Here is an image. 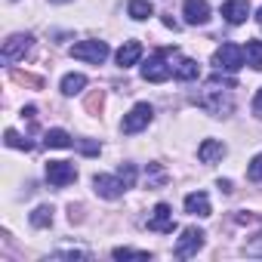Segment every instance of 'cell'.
Segmentation results:
<instances>
[{
    "mask_svg": "<svg viewBox=\"0 0 262 262\" xmlns=\"http://www.w3.org/2000/svg\"><path fill=\"white\" fill-rule=\"evenodd\" d=\"M231 80H222V77H213L201 93H194V105L204 108L207 114L213 117H228L234 111V99H231Z\"/></svg>",
    "mask_w": 262,
    "mask_h": 262,
    "instance_id": "6da1fadb",
    "label": "cell"
},
{
    "mask_svg": "<svg viewBox=\"0 0 262 262\" xmlns=\"http://www.w3.org/2000/svg\"><path fill=\"white\" fill-rule=\"evenodd\" d=\"M170 53H173V50H161V53H155V56L142 65V80H148V83H164V80H170V77H173Z\"/></svg>",
    "mask_w": 262,
    "mask_h": 262,
    "instance_id": "7a4b0ae2",
    "label": "cell"
},
{
    "mask_svg": "<svg viewBox=\"0 0 262 262\" xmlns=\"http://www.w3.org/2000/svg\"><path fill=\"white\" fill-rule=\"evenodd\" d=\"M151 117H155V108H151L148 102H139V105H133V108H129V114H123V123H120V129H123L126 136L142 133V129L151 123Z\"/></svg>",
    "mask_w": 262,
    "mask_h": 262,
    "instance_id": "3957f363",
    "label": "cell"
},
{
    "mask_svg": "<svg viewBox=\"0 0 262 262\" xmlns=\"http://www.w3.org/2000/svg\"><path fill=\"white\" fill-rule=\"evenodd\" d=\"M71 56L80 62H90V65H102L108 59V43L105 40H80L71 47Z\"/></svg>",
    "mask_w": 262,
    "mask_h": 262,
    "instance_id": "277c9868",
    "label": "cell"
},
{
    "mask_svg": "<svg viewBox=\"0 0 262 262\" xmlns=\"http://www.w3.org/2000/svg\"><path fill=\"white\" fill-rule=\"evenodd\" d=\"M213 65H216V71H237L241 65H244V50L237 47V43H222L216 53H213Z\"/></svg>",
    "mask_w": 262,
    "mask_h": 262,
    "instance_id": "5b68a950",
    "label": "cell"
},
{
    "mask_svg": "<svg viewBox=\"0 0 262 262\" xmlns=\"http://www.w3.org/2000/svg\"><path fill=\"white\" fill-rule=\"evenodd\" d=\"M47 182L56 188H65V185L77 182V167L71 161H50L47 164Z\"/></svg>",
    "mask_w": 262,
    "mask_h": 262,
    "instance_id": "8992f818",
    "label": "cell"
},
{
    "mask_svg": "<svg viewBox=\"0 0 262 262\" xmlns=\"http://www.w3.org/2000/svg\"><path fill=\"white\" fill-rule=\"evenodd\" d=\"M31 43H34V37L31 34H13V37H7L4 40V62L7 65H13V62H19V59H25L28 56V50H31Z\"/></svg>",
    "mask_w": 262,
    "mask_h": 262,
    "instance_id": "52a82bcc",
    "label": "cell"
},
{
    "mask_svg": "<svg viewBox=\"0 0 262 262\" xmlns=\"http://www.w3.org/2000/svg\"><path fill=\"white\" fill-rule=\"evenodd\" d=\"M204 237H207V234H204L201 228H194V225H191V228H185V231H182V237L176 241L173 256H176V259H188V256H194V253L204 247Z\"/></svg>",
    "mask_w": 262,
    "mask_h": 262,
    "instance_id": "ba28073f",
    "label": "cell"
},
{
    "mask_svg": "<svg viewBox=\"0 0 262 262\" xmlns=\"http://www.w3.org/2000/svg\"><path fill=\"white\" fill-rule=\"evenodd\" d=\"M93 188H96V194L105 198V201H117V198L126 191L117 176H105V173H96V176H93Z\"/></svg>",
    "mask_w": 262,
    "mask_h": 262,
    "instance_id": "9c48e42d",
    "label": "cell"
},
{
    "mask_svg": "<svg viewBox=\"0 0 262 262\" xmlns=\"http://www.w3.org/2000/svg\"><path fill=\"white\" fill-rule=\"evenodd\" d=\"M148 228L151 231H161V234H173L176 228V219H173V207L170 204H158L148 216Z\"/></svg>",
    "mask_w": 262,
    "mask_h": 262,
    "instance_id": "30bf717a",
    "label": "cell"
},
{
    "mask_svg": "<svg viewBox=\"0 0 262 262\" xmlns=\"http://www.w3.org/2000/svg\"><path fill=\"white\" fill-rule=\"evenodd\" d=\"M170 65H173V77L176 80H194V77H201V65L194 59H182L176 50L170 53Z\"/></svg>",
    "mask_w": 262,
    "mask_h": 262,
    "instance_id": "8fae6325",
    "label": "cell"
},
{
    "mask_svg": "<svg viewBox=\"0 0 262 262\" xmlns=\"http://www.w3.org/2000/svg\"><path fill=\"white\" fill-rule=\"evenodd\" d=\"M182 16L188 25H207L210 22V4L207 0H185L182 4Z\"/></svg>",
    "mask_w": 262,
    "mask_h": 262,
    "instance_id": "7c38bea8",
    "label": "cell"
},
{
    "mask_svg": "<svg viewBox=\"0 0 262 262\" xmlns=\"http://www.w3.org/2000/svg\"><path fill=\"white\" fill-rule=\"evenodd\" d=\"M222 16H225L228 25H241L250 16V4H247V0H225V4H222Z\"/></svg>",
    "mask_w": 262,
    "mask_h": 262,
    "instance_id": "4fadbf2b",
    "label": "cell"
},
{
    "mask_svg": "<svg viewBox=\"0 0 262 262\" xmlns=\"http://www.w3.org/2000/svg\"><path fill=\"white\" fill-rule=\"evenodd\" d=\"M225 151H228V148H225L219 139H204L201 148H198V161H201V164H216V161L225 158Z\"/></svg>",
    "mask_w": 262,
    "mask_h": 262,
    "instance_id": "5bb4252c",
    "label": "cell"
},
{
    "mask_svg": "<svg viewBox=\"0 0 262 262\" xmlns=\"http://www.w3.org/2000/svg\"><path fill=\"white\" fill-rule=\"evenodd\" d=\"M139 59H142V43H139V40H126V43L117 50V65H120V68L136 65Z\"/></svg>",
    "mask_w": 262,
    "mask_h": 262,
    "instance_id": "9a60e30c",
    "label": "cell"
},
{
    "mask_svg": "<svg viewBox=\"0 0 262 262\" xmlns=\"http://www.w3.org/2000/svg\"><path fill=\"white\" fill-rule=\"evenodd\" d=\"M185 213H191V216H210V213H213V210H210V198H207L204 191L185 194Z\"/></svg>",
    "mask_w": 262,
    "mask_h": 262,
    "instance_id": "2e32d148",
    "label": "cell"
},
{
    "mask_svg": "<svg viewBox=\"0 0 262 262\" xmlns=\"http://www.w3.org/2000/svg\"><path fill=\"white\" fill-rule=\"evenodd\" d=\"M126 16L136 19V22H145V19L155 16V4H151V0H129V4H126Z\"/></svg>",
    "mask_w": 262,
    "mask_h": 262,
    "instance_id": "e0dca14e",
    "label": "cell"
},
{
    "mask_svg": "<svg viewBox=\"0 0 262 262\" xmlns=\"http://www.w3.org/2000/svg\"><path fill=\"white\" fill-rule=\"evenodd\" d=\"M43 145L47 148H71L74 142H71V136L65 133V129H47V133H43Z\"/></svg>",
    "mask_w": 262,
    "mask_h": 262,
    "instance_id": "ac0fdd59",
    "label": "cell"
},
{
    "mask_svg": "<svg viewBox=\"0 0 262 262\" xmlns=\"http://www.w3.org/2000/svg\"><path fill=\"white\" fill-rule=\"evenodd\" d=\"M244 59H247L250 68L262 71V40H247V47H244Z\"/></svg>",
    "mask_w": 262,
    "mask_h": 262,
    "instance_id": "d6986e66",
    "label": "cell"
},
{
    "mask_svg": "<svg viewBox=\"0 0 262 262\" xmlns=\"http://www.w3.org/2000/svg\"><path fill=\"white\" fill-rule=\"evenodd\" d=\"M83 86H86V77L83 74H65L62 77V93L65 96H77Z\"/></svg>",
    "mask_w": 262,
    "mask_h": 262,
    "instance_id": "ffe728a7",
    "label": "cell"
},
{
    "mask_svg": "<svg viewBox=\"0 0 262 262\" xmlns=\"http://www.w3.org/2000/svg\"><path fill=\"white\" fill-rule=\"evenodd\" d=\"M28 219L34 228H47V225H53V207H37Z\"/></svg>",
    "mask_w": 262,
    "mask_h": 262,
    "instance_id": "44dd1931",
    "label": "cell"
},
{
    "mask_svg": "<svg viewBox=\"0 0 262 262\" xmlns=\"http://www.w3.org/2000/svg\"><path fill=\"white\" fill-rule=\"evenodd\" d=\"M145 179H148V188H161V185L167 182V173L161 170V164H148V170H145Z\"/></svg>",
    "mask_w": 262,
    "mask_h": 262,
    "instance_id": "7402d4cb",
    "label": "cell"
},
{
    "mask_svg": "<svg viewBox=\"0 0 262 262\" xmlns=\"http://www.w3.org/2000/svg\"><path fill=\"white\" fill-rule=\"evenodd\" d=\"M111 256H114V259H151L148 250H129V247H114Z\"/></svg>",
    "mask_w": 262,
    "mask_h": 262,
    "instance_id": "603a6c76",
    "label": "cell"
},
{
    "mask_svg": "<svg viewBox=\"0 0 262 262\" xmlns=\"http://www.w3.org/2000/svg\"><path fill=\"white\" fill-rule=\"evenodd\" d=\"M117 179L123 182V188H133L136 185V167L133 164H120L117 167Z\"/></svg>",
    "mask_w": 262,
    "mask_h": 262,
    "instance_id": "cb8c5ba5",
    "label": "cell"
},
{
    "mask_svg": "<svg viewBox=\"0 0 262 262\" xmlns=\"http://www.w3.org/2000/svg\"><path fill=\"white\" fill-rule=\"evenodd\" d=\"M247 179H250V182H262V155H256V158L250 161V167H247Z\"/></svg>",
    "mask_w": 262,
    "mask_h": 262,
    "instance_id": "d4e9b609",
    "label": "cell"
},
{
    "mask_svg": "<svg viewBox=\"0 0 262 262\" xmlns=\"http://www.w3.org/2000/svg\"><path fill=\"white\" fill-rule=\"evenodd\" d=\"M7 145H10V148H25V151L31 148V142H28V139H19L16 129H7Z\"/></svg>",
    "mask_w": 262,
    "mask_h": 262,
    "instance_id": "484cf974",
    "label": "cell"
},
{
    "mask_svg": "<svg viewBox=\"0 0 262 262\" xmlns=\"http://www.w3.org/2000/svg\"><path fill=\"white\" fill-rule=\"evenodd\" d=\"M53 259H90V253H83V250H59V253H53Z\"/></svg>",
    "mask_w": 262,
    "mask_h": 262,
    "instance_id": "4316f807",
    "label": "cell"
},
{
    "mask_svg": "<svg viewBox=\"0 0 262 262\" xmlns=\"http://www.w3.org/2000/svg\"><path fill=\"white\" fill-rule=\"evenodd\" d=\"M247 253H250V256H262V234H256V237L247 244Z\"/></svg>",
    "mask_w": 262,
    "mask_h": 262,
    "instance_id": "83f0119b",
    "label": "cell"
},
{
    "mask_svg": "<svg viewBox=\"0 0 262 262\" xmlns=\"http://www.w3.org/2000/svg\"><path fill=\"white\" fill-rule=\"evenodd\" d=\"M77 145H80L83 155H99V145H93V142H77Z\"/></svg>",
    "mask_w": 262,
    "mask_h": 262,
    "instance_id": "f1b7e54d",
    "label": "cell"
},
{
    "mask_svg": "<svg viewBox=\"0 0 262 262\" xmlns=\"http://www.w3.org/2000/svg\"><path fill=\"white\" fill-rule=\"evenodd\" d=\"M253 114L256 117H262V90L256 93V99H253Z\"/></svg>",
    "mask_w": 262,
    "mask_h": 262,
    "instance_id": "f546056e",
    "label": "cell"
},
{
    "mask_svg": "<svg viewBox=\"0 0 262 262\" xmlns=\"http://www.w3.org/2000/svg\"><path fill=\"white\" fill-rule=\"evenodd\" d=\"M164 25H167V28H173V31H176V28H179V22H176V19H173V16H164Z\"/></svg>",
    "mask_w": 262,
    "mask_h": 262,
    "instance_id": "4dcf8cb0",
    "label": "cell"
},
{
    "mask_svg": "<svg viewBox=\"0 0 262 262\" xmlns=\"http://www.w3.org/2000/svg\"><path fill=\"white\" fill-rule=\"evenodd\" d=\"M219 188H222V191L228 194V191H231V182H228V179H219Z\"/></svg>",
    "mask_w": 262,
    "mask_h": 262,
    "instance_id": "1f68e13d",
    "label": "cell"
},
{
    "mask_svg": "<svg viewBox=\"0 0 262 262\" xmlns=\"http://www.w3.org/2000/svg\"><path fill=\"white\" fill-rule=\"evenodd\" d=\"M256 22H259V25H262V7H259V13H256Z\"/></svg>",
    "mask_w": 262,
    "mask_h": 262,
    "instance_id": "d6a6232c",
    "label": "cell"
},
{
    "mask_svg": "<svg viewBox=\"0 0 262 262\" xmlns=\"http://www.w3.org/2000/svg\"><path fill=\"white\" fill-rule=\"evenodd\" d=\"M50 4H71V0H50Z\"/></svg>",
    "mask_w": 262,
    "mask_h": 262,
    "instance_id": "836d02e7",
    "label": "cell"
}]
</instances>
